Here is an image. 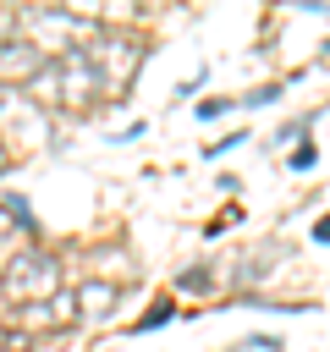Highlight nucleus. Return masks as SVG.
<instances>
[{
	"label": "nucleus",
	"mask_w": 330,
	"mask_h": 352,
	"mask_svg": "<svg viewBox=\"0 0 330 352\" xmlns=\"http://www.w3.org/2000/svg\"><path fill=\"white\" fill-rule=\"evenodd\" d=\"M314 165V143H302V148H292V170H308Z\"/></svg>",
	"instance_id": "f03ea898"
},
{
	"label": "nucleus",
	"mask_w": 330,
	"mask_h": 352,
	"mask_svg": "<svg viewBox=\"0 0 330 352\" xmlns=\"http://www.w3.org/2000/svg\"><path fill=\"white\" fill-rule=\"evenodd\" d=\"M270 99H280V82H264V88H253L242 104H270Z\"/></svg>",
	"instance_id": "f257e3e1"
},
{
	"label": "nucleus",
	"mask_w": 330,
	"mask_h": 352,
	"mask_svg": "<svg viewBox=\"0 0 330 352\" xmlns=\"http://www.w3.org/2000/svg\"><path fill=\"white\" fill-rule=\"evenodd\" d=\"M314 236H319V242H330V214H324V220L314 226Z\"/></svg>",
	"instance_id": "7ed1b4c3"
}]
</instances>
